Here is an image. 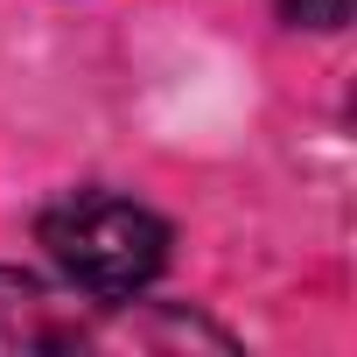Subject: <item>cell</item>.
Segmentation results:
<instances>
[{
    "label": "cell",
    "instance_id": "obj_1",
    "mask_svg": "<svg viewBox=\"0 0 357 357\" xmlns=\"http://www.w3.org/2000/svg\"><path fill=\"white\" fill-rule=\"evenodd\" d=\"M36 238H43V252L56 259V273L70 287L105 294V301L140 294L168 266V225L147 204L112 197V190H70V197H56L36 218Z\"/></svg>",
    "mask_w": 357,
    "mask_h": 357
},
{
    "label": "cell",
    "instance_id": "obj_2",
    "mask_svg": "<svg viewBox=\"0 0 357 357\" xmlns=\"http://www.w3.org/2000/svg\"><path fill=\"white\" fill-rule=\"evenodd\" d=\"M350 15V0H280V22H294V29H336Z\"/></svg>",
    "mask_w": 357,
    "mask_h": 357
}]
</instances>
